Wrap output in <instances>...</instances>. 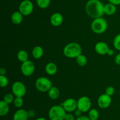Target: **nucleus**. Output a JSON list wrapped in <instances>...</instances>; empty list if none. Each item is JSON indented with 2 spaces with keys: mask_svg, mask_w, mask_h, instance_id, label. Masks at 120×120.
I'll list each match as a JSON object with an SVG mask.
<instances>
[{
  "mask_svg": "<svg viewBox=\"0 0 120 120\" xmlns=\"http://www.w3.org/2000/svg\"><path fill=\"white\" fill-rule=\"evenodd\" d=\"M104 6L100 0H89L86 5V11L90 17L94 19L103 16Z\"/></svg>",
  "mask_w": 120,
  "mask_h": 120,
  "instance_id": "obj_1",
  "label": "nucleus"
},
{
  "mask_svg": "<svg viewBox=\"0 0 120 120\" xmlns=\"http://www.w3.org/2000/svg\"><path fill=\"white\" fill-rule=\"evenodd\" d=\"M82 48L80 45L77 42H70L67 44L63 48L64 56L70 58H77L82 54Z\"/></svg>",
  "mask_w": 120,
  "mask_h": 120,
  "instance_id": "obj_2",
  "label": "nucleus"
},
{
  "mask_svg": "<svg viewBox=\"0 0 120 120\" xmlns=\"http://www.w3.org/2000/svg\"><path fill=\"white\" fill-rule=\"evenodd\" d=\"M66 112L60 105H55L50 108L48 112L50 120H64Z\"/></svg>",
  "mask_w": 120,
  "mask_h": 120,
  "instance_id": "obj_3",
  "label": "nucleus"
},
{
  "mask_svg": "<svg viewBox=\"0 0 120 120\" xmlns=\"http://www.w3.org/2000/svg\"><path fill=\"white\" fill-rule=\"evenodd\" d=\"M107 21L102 17L94 19L91 24V28L92 31L97 34L104 33L107 30Z\"/></svg>",
  "mask_w": 120,
  "mask_h": 120,
  "instance_id": "obj_4",
  "label": "nucleus"
},
{
  "mask_svg": "<svg viewBox=\"0 0 120 120\" xmlns=\"http://www.w3.org/2000/svg\"><path fill=\"white\" fill-rule=\"evenodd\" d=\"M36 88L40 92H45L48 91L52 87V82L46 77H39L35 82Z\"/></svg>",
  "mask_w": 120,
  "mask_h": 120,
  "instance_id": "obj_5",
  "label": "nucleus"
},
{
  "mask_svg": "<svg viewBox=\"0 0 120 120\" xmlns=\"http://www.w3.org/2000/svg\"><path fill=\"white\" fill-rule=\"evenodd\" d=\"M12 91L16 97H23L26 93V88L23 82L16 81L12 85Z\"/></svg>",
  "mask_w": 120,
  "mask_h": 120,
  "instance_id": "obj_6",
  "label": "nucleus"
},
{
  "mask_svg": "<svg viewBox=\"0 0 120 120\" xmlns=\"http://www.w3.org/2000/svg\"><path fill=\"white\" fill-rule=\"evenodd\" d=\"M34 11V4L30 0H23L19 6V11L24 16L31 14Z\"/></svg>",
  "mask_w": 120,
  "mask_h": 120,
  "instance_id": "obj_7",
  "label": "nucleus"
},
{
  "mask_svg": "<svg viewBox=\"0 0 120 120\" xmlns=\"http://www.w3.org/2000/svg\"><path fill=\"white\" fill-rule=\"evenodd\" d=\"M91 107V102L88 96H83L77 100V109L82 112L89 111Z\"/></svg>",
  "mask_w": 120,
  "mask_h": 120,
  "instance_id": "obj_8",
  "label": "nucleus"
},
{
  "mask_svg": "<svg viewBox=\"0 0 120 120\" xmlns=\"http://www.w3.org/2000/svg\"><path fill=\"white\" fill-rule=\"evenodd\" d=\"M35 67L34 62L29 60L22 62L21 67V72L23 75L26 76L32 75L35 71Z\"/></svg>",
  "mask_w": 120,
  "mask_h": 120,
  "instance_id": "obj_9",
  "label": "nucleus"
},
{
  "mask_svg": "<svg viewBox=\"0 0 120 120\" xmlns=\"http://www.w3.org/2000/svg\"><path fill=\"white\" fill-rule=\"evenodd\" d=\"M60 105L63 107L66 112H74L77 109V101L74 98H68L63 101Z\"/></svg>",
  "mask_w": 120,
  "mask_h": 120,
  "instance_id": "obj_10",
  "label": "nucleus"
},
{
  "mask_svg": "<svg viewBox=\"0 0 120 120\" xmlns=\"http://www.w3.org/2000/svg\"><path fill=\"white\" fill-rule=\"evenodd\" d=\"M112 102L111 97L107 94H104L101 95L97 100L98 107L102 109H106L109 108Z\"/></svg>",
  "mask_w": 120,
  "mask_h": 120,
  "instance_id": "obj_11",
  "label": "nucleus"
},
{
  "mask_svg": "<svg viewBox=\"0 0 120 120\" xmlns=\"http://www.w3.org/2000/svg\"><path fill=\"white\" fill-rule=\"evenodd\" d=\"M109 49L110 48H109V45L105 42H102V41L97 42L95 45V50L96 52L100 55L107 54Z\"/></svg>",
  "mask_w": 120,
  "mask_h": 120,
  "instance_id": "obj_12",
  "label": "nucleus"
},
{
  "mask_svg": "<svg viewBox=\"0 0 120 120\" xmlns=\"http://www.w3.org/2000/svg\"><path fill=\"white\" fill-rule=\"evenodd\" d=\"M50 23L54 27H59L63 22V16L59 12H55L50 16Z\"/></svg>",
  "mask_w": 120,
  "mask_h": 120,
  "instance_id": "obj_13",
  "label": "nucleus"
},
{
  "mask_svg": "<svg viewBox=\"0 0 120 120\" xmlns=\"http://www.w3.org/2000/svg\"><path fill=\"white\" fill-rule=\"evenodd\" d=\"M29 116V112L23 109H19L14 113L13 120H28Z\"/></svg>",
  "mask_w": 120,
  "mask_h": 120,
  "instance_id": "obj_14",
  "label": "nucleus"
},
{
  "mask_svg": "<svg viewBox=\"0 0 120 120\" xmlns=\"http://www.w3.org/2000/svg\"><path fill=\"white\" fill-rule=\"evenodd\" d=\"M117 11L116 6L111 3H108L104 5V14L107 15H112L114 14Z\"/></svg>",
  "mask_w": 120,
  "mask_h": 120,
  "instance_id": "obj_15",
  "label": "nucleus"
},
{
  "mask_svg": "<svg viewBox=\"0 0 120 120\" xmlns=\"http://www.w3.org/2000/svg\"><path fill=\"white\" fill-rule=\"evenodd\" d=\"M23 20V15L19 11H15L11 15V21L13 24H20Z\"/></svg>",
  "mask_w": 120,
  "mask_h": 120,
  "instance_id": "obj_16",
  "label": "nucleus"
},
{
  "mask_svg": "<svg viewBox=\"0 0 120 120\" xmlns=\"http://www.w3.org/2000/svg\"><path fill=\"white\" fill-rule=\"evenodd\" d=\"M57 66L53 62H49L45 67L46 72L49 75H55L57 72Z\"/></svg>",
  "mask_w": 120,
  "mask_h": 120,
  "instance_id": "obj_17",
  "label": "nucleus"
},
{
  "mask_svg": "<svg viewBox=\"0 0 120 120\" xmlns=\"http://www.w3.org/2000/svg\"><path fill=\"white\" fill-rule=\"evenodd\" d=\"M32 54L35 59H40L43 55V49L41 46H36L32 51Z\"/></svg>",
  "mask_w": 120,
  "mask_h": 120,
  "instance_id": "obj_18",
  "label": "nucleus"
},
{
  "mask_svg": "<svg viewBox=\"0 0 120 120\" xmlns=\"http://www.w3.org/2000/svg\"><path fill=\"white\" fill-rule=\"evenodd\" d=\"M48 95L52 100H56L60 95V91L56 87H52L48 91Z\"/></svg>",
  "mask_w": 120,
  "mask_h": 120,
  "instance_id": "obj_19",
  "label": "nucleus"
},
{
  "mask_svg": "<svg viewBox=\"0 0 120 120\" xmlns=\"http://www.w3.org/2000/svg\"><path fill=\"white\" fill-rule=\"evenodd\" d=\"M9 111V106L8 103L4 100L0 101V115L5 116L7 115Z\"/></svg>",
  "mask_w": 120,
  "mask_h": 120,
  "instance_id": "obj_20",
  "label": "nucleus"
},
{
  "mask_svg": "<svg viewBox=\"0 0 120 120\" xmlns=\"http://www.w3.org/2000/svg\"><path fill=\"white\" fill-rule=\"evenodd\" d=\"M17 58L19 61L24 62L28 60V54L26 51L20 50L17 54Z\"/></svg>",
  "mask_w": 120,
  "mask_h": 120,
  "instance_id": "obj_21",
  "label": "nucleus"
},
{
  "mask_svg": "<svg viewBox=\"0 0 120 120\" xmlns=\"http://www.w3.org/2000/svg\"><path fill=\"white\" fill-rule=\"evenodd\" d=\"M88 116L91 120H97L99 117V112L97 109L93 108L89 111Z\"/></svg>",
  "mask_w": 120,
  "mask_h": 120,
  "instance_id": "obj_22",
  "label": "nucleus"
},
{
  "mask_svg": "<svg viewBox=\"0 0 120 120\" xmlns=\"http://www.w3.org/2000/svg\"><path fill=\"white\" fill-rule=\"evenodd\" d=\"M76 58L77 64L79 66H81V67L85 66L87 64V58L84 55H83V54H80V55H79Z\"/></svg>",
  "mask_w": 120,
  "mask_h": 120,
  "instance_id": "obj_23",
  "label": "nucleus"
},
{
  "mask_svg": "<svg viewBox=\"0 0 120 120\" xmlns=\"http://www.w3.org/2000/svg\"><path fill=\"white\" fill-rule=\"evenodd\" d=\"M51 0H36V4L40 8L45 9L49 6Z\"/></svg>",
  "mask_w": 120,
  "mask_h": 120,
  "instance_id": "obj_24",
  "label": "nucleus"
},
{
  "mask_svg": "<svg viewBox=\"0 0 120 120\" xmlns=\"http://www.w3.org/2000/svg\"><path fill=\"white\" fill-rule=\"evenodd\" d=\"M14 104L15 107L18 108H20L23 106V100L22 97H16L15 98L14 101Z\"/></svg>",
  "mask_w": 120,
  "mask_h": 120,
  "instance_id": "obj_25",
  "label": "nucleus"
},
{
  "mask_svg": "<svg viewBox=\"0 0 120 120\" xmlns=\"http://www.w3.org/2000/svg\"><path fill=\"white\" fill-rule=\"evenodd\" d=\"M113 45L117 50L120 51V34L115 36L113 41Z\"/></svg>",
  "mask_w": 120,
  "mask_h": 120,
  "instance_id": "obj_26",
  "label": "nucleus"
},
{
  "mask_svg": "<svg viewBox=\"0 0 120 120\" xmlns=\"http://www.w3.org/2000/svg\"><path fill=\"white\" fill-rule=\"evenodd\" d=\"M8 79L5 75H0V87L4 88L8 85Z\"/></svg>",
  "mask_w": 120,
  "mask_h": 120,
  "instance_id": "obj_27",
  "label": "nucleus"
},
{
  "mask_svg": "<svg viewBox=\"0 0 120 120\" xmlns=\"http://www.w3.org/2000/svg\"><path fill=\"white\" fill-rule=\"evenodd\" d=\"M14 99L15 98H14L13 94L8 93V94H7L4 96V101L7 102V103H8V104H10L14 102Z\"/></svg>",
  "mask_w": 120,
  "mask_h": 120,
  "instance_id": "obj_28",
  "label": "nucleus"
},
{
  "mask_svg": "<svg viewBox=\"0 0 120 120\" xmlns=\"http://www.w3.org/2000/svg\"><path fill=\"white\" fill-rule=\"evenodd\" d=\"M115 93V89L112 86H109L105 89V94H107L109 96H111L113 95Z\"/></svg>",
  "mask_w": 120,
  "mask_h": 120,
  "instance_id": "obj_29",
  "label": "nucleus"
},
{
  "mask_svg": "<svg viewBox=\"0 0 120 120\" xmlns=\"http://www.w3.org/2000/svg\"><path fill=\"white\" fill-rule=\"evenodd\" d=\"M64 120H75V115L71 114V112L66 113L64 117Z\"/></svg>",
  "mask_w": 120,
  "mask_h": 120,
  "instance_id": "obj_30",
  "label": "nucleus"
},
{
  "mask_svg": "<svg viewBox=\"0 0 120 120\" xmlns=\"http://www.w3.org/2000/svg\"><path fill=\"white\" fill-rule=\"evenodd\" d=\"M109 3H111L114 5H120V0H108Z\"/></svg>",
  "mask_w": 120,
  "mask_h": 120,
  "instance_id": "obj_31",
  "label": "nucleus"
},
{
  "mask_svg": "<svg viewBox=\"0 0 120 120\" xmlns=\"http://www.w3.org/2000/svg\"><path fill=\"white\" fill-rule=\"evenodd\" d=\"M76 120H91L89 118V116H85V115H81V116L77 117Z\"/></svg>",
  "mask_w": 120,
  "mask_h": 120,
  "instance_id": "obj_32",
  "label": "nucleus"
},
{
  "mask_svg": "<svg viewBox=\"0 0 120 120\" xmlns=\"http://www.w3.org/2000/svg\"><path fill=\"white\" fill-rule=\"evenodd\" d=\"M115 62L117 65H120V53L117 54V55L115 57Z\"/></svg>",
  "mask_w": 120,
  "mask_h": 120,
  "instance_id": "obj_33",
  "label": "nucleus"
},
{
  "mask_svg": "<svg viewBox=\"0 0 120 120\" xmlns=\"http://www.w3.org/2000/svg\"><path fill=\"white\" fill-rule=\"evenodd\" d=\"M82 112L80 111L79 109H77L76 111H75V116H76L77 117H79V116H81L82 115Z\"/></svg>",
  "mask_w": 120,
  "mask_h": 120,
  "instance_id": "obj_34",
  "label": "nucleus"
},
{
  "mask_svg": "<svg viewBox=\"0 0 120 120\" xmlns=\"http://www.w3.org/2000/svg\"><path fill=\"white\" fill-rule=\"evenodd\" d=\"M6 73V69L4 68H1L0 69V75H5Z\"/></svg>",
  "mask_w": 120,
  "mask_h": 120,
  "instance_id": "obj_35",
  "label": "nucleus"
},
{
  "mask_svg": "<svg viewBox=\"0 0 120 120\" xmlns=\"http://www.w3.org/2000/svg\"><path fill=\"white\" fill-rule=\"evenodd\" d=\"M114 51L111 49H109V51H108V53H107V54L109 55V56H112V55H114Z\"/></svg>",
  "mask_w": 120,
  "mask_h": 120,
  "instance_id": "obj_36",
  "label": "nucleus"
},
{
  "mask_svg": "<svg viewBox=\"0 0 120 120\" xmlns=\"http://www.w3.org/2000/svg\"><path fill=\"white\" fill-rule=\"evenodd\" d=\"M35 120H47L45 118H43V117H39V118H38L37 119H36Z\"/></svg>",
  "mask_w": 120,
  "mask_h": 120,
  "instance_id": "obj_37",
  "label": "nucleus"
},
{
  "mask_svg": "<svg viewBox=\"0 0 120 120\" xmlns=\"http://www.w3.org/2000/svg\"></svg>",
  "mask_w": 120,
  "mask_h": 120,
  "instance_id": "obj_38",
  "label": "nucleus"
}]
</instances>
